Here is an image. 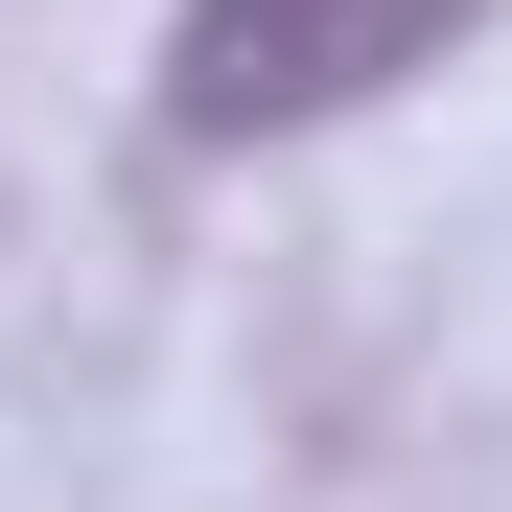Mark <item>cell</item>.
Listing matches in <instances>:
<instances>
[{
    "label": "cell",
    "instance_id": "obj_1",
    "mask_svg": "<svg viewBox=\"0 0 512 512\" xmlns=\"http://www.w3.org/2000/svg\"><path fill=\"white\" fill-rule=\"evenodd\" d=\"M466 0H187L163 24V140H303L373 70H419Z\"/></svg>",
    "mask_w": 512,
    "mask_h": 512
}]
</instances>
